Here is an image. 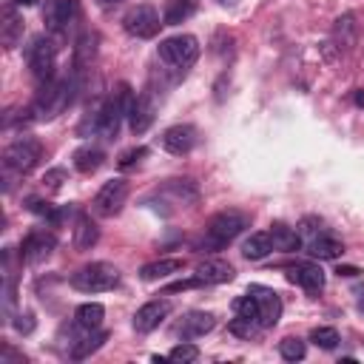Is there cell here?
I'll list each match as a JSON object with an SVG mask.
<instances>
[{
    "mask_svg": "<svg viewBox=\"0 0 364 364\" xmlns=\"http://www.w3.org/2000/svg\"><path fill=\"white\" fill-rule=\"evenodd\" d=\"M156 57L165 68L176 71V74H185L196 57H199V40L193 34H173V37H165L156 48Z\"/></svg>",
    "mask_w": 364,
    "mask_h": 364,
    "instance_id": "cell-1",
    "label": "cell"
},
{
    "mask_svg": "<svg viewBox=\"0 0 364 364\" xmlns=\"http://www.w3.org/2000/svg\"><path fill=\"white\" fill-rule=\"evenodd\" d=\"M131 105H134V94H131V85H119L105 102H102V108L97 111V119H94V128H97V134L100 136H105V139H114L117 136V131H119V122H122V117H128V111H131Z\"/></svg>",
    "mask_w": 364,
    "mask_h": 364,
    "instance_id": "cell-2",
    "label": "cell"
},
{
    "mask_svg": "<svg viewBox=\"0 0 364 364\" xmlns=\"http://www.w3.org/2000/svg\"><path fill=\"white\" fill-rule=\"evenodd\" d=\"M247 225H250V216H247V213H242V210H219V213L208 222L202 247H205V250H222V247H225L228 242H233Z\"/></svg>",
    "mask_w": 364,
    "mask_h": 364,
    "instance_id": "cell-3",
    "label": "cell"
},
{
    "mask_svg": "<svg viewBox=\"0 0 364 364\" xmlns=\"http://www.w3.org/2000/svg\"><path fill=\"white\" fill-rule=\"evenodd\" d=\"M71 88L74 85L68 80H48L31 105L34 119H54L57 114H63L71 102Z\"/></svg>",
    "mask_w": 364,
    "mask_h": 364,
    "instance_id": "cell-4",
    "label": "cell"
},
{
    "mask_svg": "<svg viewBox=\"0 0 364 364\" xmlns=\"http://www.w3.org/2000/svg\"><path fill=\"white\" fill-rule=\"evenodd\" d=\"M117 282H119V270L108 262H91L71 276V287L82 293H102L111 290Z\"/></svg>",
    "mask_w": 364,
    "mask_h": 364,
    "instance_id": "cell-5",
    "label": "cell"
},
{
    "mask_svg": "<svg viewBox=\"0 0 364 364\" xmlns=\"http://www.w3.org/2000/svg\"><path fill=\"white\" fill-rule=\"evenodd\" d=\"M40 154H43V145L34 136H20L3 151V168L14 171V173H26L37 165Z\"/></svg>",
    "mask_w": 364,
    "mask_h": 364,
    "instance_id": "cell-6",
    "label": "cell"
},
{
    "mask_svg": "<svg viewBox=\"0 0 364 364\" xmlns=\"http://www.w3.org/2000/svg\"><path fill=\"white\" fill-rule=\"evenodd\" d=\"M159 26H162V23H159V14H156V9L148 6V3H139V6L128 9L125 17H122V28H125L131 37H136V40L154 37V34L159 31Z\"/></svg>",
    "mask_w": 364,
    "mask_h": 364,
    "instance_id": "cell-7",
    "label": "cell"
},
{
    "mask_svg": "<svg viewBox=\"0 0 364 364\" xmlns=\"http://www.w3.org/2000/svg\"><path fill=\"white\" fill-rule=\"evenodd\" d=\"M28 68H31V74L40 80V82H48L51 80V74H54V57H57V51H54V43L48 40V37H37L31 46H28Z\"/></svg>",
    "mask_w": 364,
    "mask_h": 364,
    "instance_id": "cell-8",
    "label": "cell"
},
{
    "mask_svg": "<svg viewBox=\"0 0 364 364\" xmlns=\"http://www.w3.org/2000/svg\"><path fill=\"white\" fill-rule=\"evenodd\" d=\"M125 199H128V182H125V179H111V182H105V185L97 191V196H94V210H97L100 216H117V213L122 210Z\"/></svg>",
    "mask_w": 364,
    "mask_h": 364,
    "instance_id": "cell-9",
    "label": "cell"
},
{
    "mask_svg": "<svg viewBox=\"0 0 364 364\" xmlns=\"http://www.w3.org/2000/svg\"><path fill=\"white\" fill-rule=\"evenodd\" d=\"M247 293L259 304V327H273L282 318V299H279V293L270 290V287H262V284H250Z\"/></svg>",
    "mask_w": 364,
    "mask_h": 364,
    "instance_id": "cell-10",
    "label": "cell"
},
{
    "mask_svg": "<svg viewBox=\"0 0 364 364\" xmlns=\"http://www.w3.org/2000/svg\"><path fill=\"white\" fill-rule=\"evenodd\" d=\"M54 247H57L54 233H48V230H31V233L23 239L20 253H23V259H26L28 264H40V262H46V259L51 256Z\"/></svg>",
    "mask_w": 364,
    "mask_h": 364,
    "instance_id": "cell-11",
    "label": "cell"
},
{
    "mask_svg": "<svg viewBox=\"0 0 364 364\" xmlns=\"http://www.w3.org/2000/svg\"><path fill=\"white\" fill-rule=\"evenodd\" d=\"M171 313V301L168 299H154V301H145L136 313H134V330L136 333H151L156 330Z\"/></svg>",
    "mask_w": 364,
    "mask_h": 364,
    "instance_id": "cell-12",
    "label": "cell"
},
{
    "mask_svg": "<svg viewBox=\"0 0 364 364\" xmlns=\"http://www.w3.org/2000/svg\"><path fill=\"white\" fill-rule=\"evenodd\" d=\"M154 119H156V100H154V94L145 91V94L134 97V105H131V111H128V125H131V131H134V134H145Z\"/></svg>",
    "mask_w": 364,
    "mask_h": 364,
    "instance_id": "cell-13",
    "label": "cell"
},
{
    "mask_svg": "<svg viewBox=\"0 0 364 364\" xmlns=\"http://www.w3.org/2000/svg\"><path fill=\"white\" fill-rule=\"evenodd\" d=\"M287 279L299 287H304L307 293H318L324 287V270L316 262H296L287 267Z\"/></svg>",
    "mask_w": 364,
    "mask_h": 364,
    "instance_id": "cell-14",
    "label": "cell"
},
{
    "mask_svg": "<svg viewBox=\"0 0 364 364\" xmlns=\"http://www.w3.org/2000/svg\"><path fill=\"white\" fill-rule=\"evenodd\" d=\"M193 145H196V128L193 125H171L162 134V148L168 154H173V156L188 154Z\"/></svg>",
    "mask_w": 364,
    "mask_h": 364,
    "instance_id": "cell-15",
    "label": "cell"
},
{
    "mask_svg": "<svg viewBox=\"0 0 364 364\" xmlns=\"http://www.w3.org/2000/svg\"><path fill=\"white\" fill-rule=\"evenodd\" d=\"M80 11V0H51L46 11V23L51 31H65Z\"/></svg>",
    "mask_w": 364,
    "mask_h": 364,
    "instance_id": "cell-16",
    "label": "cell"
},
{
    "mask_svg": "<svg viewBox=\"0 0 364 364\" xmlns=\"http://www.w3.org/2000/svg\"><path fill=\"white\" fill-rule=\"evenodd\" d=\"M213 327H216V318H213V313H205V310H193V313H188V316L179 321L176 333H179L182 338H199V336L210 333Z\"/></svg>",
    "mask_w": 364,
    "mask_h": 364,
    "instance_id": "cell-17",
    "label": "cell"
},
{
    "mask_svg": "<svg viewBox=\"0 0 364 364\" xmlns=\"http://www.w3.org/2000/svg\"><path fill=\"white\" fill-rule=\"evenodd\" d=\"M196 276L202 279V284H222V282H230L236 276V270H233V264H228L222 259H205V262H199Z\"/></svg>",
    "mask_w": 364,
    "mask_h": 364,
    "instance_id": "cell-18",
    "label": "cell"
},
{
    "mask_svg": "<svg viewBox=\"0 0 364 364\" xmlns=\"http://www.w3.org/2000/svg\"><path fill=\"white\" fill-rule=\"evenodd\" d=\"M0 40H3L6 48H14L23 40V17L11 6L0 14Z\"/></svg>",
    "mask_w": 364,
    "mask_h": 364,
    "instance_id": "cell-19",
    "label": "cell"
},
{
    "mask_svg": "<svg viewBox=\"0 0 364 364\" xmlns=\"http://www.w3.org/2000/svg\"><path fill=\"white\" fill-rule=\"evenodd\" d=\"M267 233H270L276 250H287V253H290V250H299V247H301V236H299V230L290 228V225H284V222H273Z\"/></svg>",
    "mask_w": 364,
    "mask_h": 364,
    "instance_id": "cell-20",
    "label": "cell"
},
{
    "mask_svg": "<svg viewBox=\"0 0 364 364\" xmlns=\"http://www.w3.org/2000/svg\"><path fill=\"white\" fill-rule=\"evenodd\" d=\"M182 267H185L182 259H156V262H148V264L139 267V279L156 282V279H165V276H171V273H179Z\"/></svg>",
    "mask_w": 364,
    "mask_h": 364,
    "instance_id": "cell-21",
    "label": "cell"
},
{
    "mask_svg": "<svg viewBox=\"0 0 364 364\" xmlns=\"http://www.w3.org/2000/svg\"><path fill=\"white\" fill-rule=\"evenodd\" d=\"M102 159H105V154L97 145H82V148L74 151V168L80 173H94L102 165Z\"/></svg>",
    "mask_w": 364,
    "mask_h": 364,
    "instance_id": "cell-22",
    "label": "cell"
},
{
    "mask_svg": "<svg viewBox=\"0 0 364 364\" xmlns=\"http://www.w3.org/2000/svg\"><path fill=\"white\" fill-rule=\"evenodd\" d=\"M307 253H310V256H316V259H338V256L344 253V245H341L338 239H333V236L321 233V236L310 239Z\"/></svg>",
    "mask_w": 364,
    "mask_h": 364,
    "instance_id": "cell-23",
    "label": "cell"
},
{
    "mask_svg": "<svg viewBox=\"0 0 364 364\" xmlns=\"http://www.w3.org/2000/svg\"><path fill=\"white\" fill-rule=\"evenodd\" d=\"M273 250V239H270V233H250L247 239H245V245H242V253H245V259H264L267 253Z\"/></svg>",
    "mask_w": 364,
    "mask_h": 364,
    "instance_id": "cell-24",
    "label": "cell"
},
{
    "mask_svg": "<svg viewBox=\"0 0 364 364\" xmlns=\"http://www.w3.org/2000/svg\"><path fill=\"white\" fill-rule=\"evenodd\" d=\"M102 316H105V307H102L100 301H85V304H80L77 313H74V318H77V324H80L82 330H97V327L102 324Z\"/></svg>",
    "mask_w": 364,
    "mask_h": 364,
    "instance_id": "cell-25",
    "label": "cell"
},
{
    "mask_svg": "<svg viewBox=\"0 0 364 364\" xmlns=\"http://www.w3.org/2000/svg\"><path fill=\"white\" fill-rule=\"evenodd\" d=\"M97 239H100V228L88 219V216H77V228H74V245L80 247V250H88V247H94L97 245Z\"/></svg>",
    "mask_w": 364,
    "mask_h": 364,
    "instance_id": "cell-26",
    "label": "cell"
},
{
    "mask_svg": "<svg viewBox=\"0 0 364 364\" xmlns=\"http://www.w3.org/2000/svg\"><path fill=\"white\" fill-rule=\"evenodd\" d=\"M193 9H196L193 0H168L165 11H162V26H176L182 20H188L193 14Z\"/></svg>",
    "mask_w": 364,
    "mask_h": 364,
    "instance_id": "cell-27",
    "label": "cell"
},
{
    "mask_svg": "<svg viewBox=\"0 0 364 364\" xmlns=\"http://www.w3.org/2000/svg\"><path fill=\"white\" fill-rule=\"evenodd\" d=\"M105 338H108V333H105V330H88V336H85V338H80V341L74 344L71 358H74V361L88 358L94 350H100V347H102V341H105Z\"/></svg>",
    "mask_w": 364,
    "mask_h": 364,
    "instance_id": "cell-28",
    "label": "cell"
},
{
    "mask_svg": "<svg viewBox=\"0 0 364 364\" xmlns=\"http://www.w3.org/2000/svg\"><path fill=\"white\" fill-rule=\"evenodd\" d=\"M94 57H97V34L94 31H85L77 40V46H74V65L77 68H85Z\"/></svg>",
    "mask_w": 364,
    "mask_h": 364,
    "instance_id": "cell-29",
    "label": "cell"
},
{
    "mask_svg": "<svg viewBox=\"0 0 364 364\" xmlns=\"http://www.w3.org/2000/svg\"><path fill=\"white\" fill-rule=\"evenodd\" d=\"M279 353H282V358H284V361H301V358H304V353H307V347H304V341H301V338L287 336V338H282V341H279Z\"/></svg>",
    "mask_w": 364,
    "mask_h": 364,
    "instance_id": "cell-30",
    "label": "cell"
},
{
    "mask_svg": "<svg viewBox=\"0 0 364 364\" xmlns=\"http://www.w3.org/2000/svg\"><path fill=\"white\" fill-rule=\"evenodd\" d=\"M336 40L344 48L353 46V40H355V20H353V14H344V17L336 20Z\"/></svg>",
    "mask_w": 364,
    "mask_h": 364,
    "instance_id": "cell-31",
    "label": "cell"
},
{
    "mask_svg": "<svg viewBox=\"0 0 364 364\" xmlns=\"http://www.w3.org/2000/svg\"><path fill=\"white\" fill-rule=\"evenodd\" d=\"M310 341H313L316 347H321V350H333V347L338 344V330H336V327H316V330L310 333Z\"/></svg>",
    "mask_w": 364,
    "mask_h": 364,
    "instance_id": "cell-32",
    "label": "cell"
},
{
    "mask_svg": "<svg viewBox=\"0 0 364 364\" xmlns=\"http://www.w3.org/2000/svg\"><path fill=\"white\" fill-rule=\"evenodd\" d=\"M233 313L236 316H245V318H253V321H259V304H256V299L247 293V296H239V299H233Z\"/></svg>",
    "mask_w": 364,
    "mask_h": 364,
    "instance_id": "cell-33",
    "label": "cell"
},
{
    "mask_svg": "<svg viewBox=\"0 0 364 364\" xmlns=\"http://www.w3.org/2000/svg\"><path fill=\"white\" fill-rule=\"evenodd\" d=\"M199 358V347L196 344H176L171 353H168V361H179V364H191V361H196Z\"/></svg>",
    "mask_w": 364,
    "mask_h": 364,
    "instance_id": "cell-34",
    "label": "cell"
},
{
    "mask_svg": "<svg viewBox=\"0 0 364 364\" xmlns=\"http://www.w3.org/2000/svg\"><path fill=\"white\" fill-rule=\"evenodd\" d=\"M182 202H196V196H199V191H196V185L191 182V179H171V185H168Z\"/></svg>",
    "mask_w": 364,
    "mask_h": 364,
    "instance_id": "cell-35",
    "label": "cell"
},
{
    "mask_svg": "<svg viewBox=\"0 0 364 364\" xmlns=\"http://www.w3.org/2000/svg\"><path fill=\"white\" fill-rule=\"evenodd\" d=\"M148 156V148L145 145H136V148H128V151H122L119 154V159H117V165L122 168V171H128V168H134L139 159H145Z\"/></svg>",
    "mask_w": 364,
    "mask_h": 364,
    "instance_id": "cell-36",
    "label": "cell"
},
{
    "mask_svg": "<svg viewBox=\"0 0 364 364\" xmlns=\"http://www.w3.org/2000/svg\"><path fill=\"white\" fill-rule=\"evenodd\" d=\"M228 330L233 333V336H242V338H250L253 333H256V321L253 318H245V316H236L230 324H228Z\"/></svg>",
    "mask_w": 364,
    "mask_h": 364,
    "instance_id": "cell-37",
    "label": "cell"
},
{
    "mask_svg": "<svg viewBox=\"0 0 364 364\" xmlns=\"http://www.w3.org/2000/svg\"><path fill=\"white\" fill-rule=\"evenodd\" d=\"M65 179H68V173H65L63 168H48V171L43 173V185H46L48 191H60Z\"/></svg>",
    "mask_w": 364,
    "mask_h": 364,
    "instance_id": "cell-38",
    "label": "cell"
},
{
    "mask_svg": "<svg viewBox=\"0 0 364 364\" xmlns=\"http://www.w3.org/2000/svg\"><path fill=\"white\" fill-rule=\"evenodd\" d=\"M299 233H304V236L316 239V236H321V233H324V228H321V222H318L316 216H307V219L299 225Z\"/></svg>",
    "mask_w": 364,
    "mask_h": 364,
    "instance_id": "cell-39",
    "label": "cell"
},
{
    "mask_svg": "<svg viewBox=\"0 0 364 364\" xmlns=\"http://www.w3.org/2000/svg\"><path fill=\"white\" fill-rule=\"evenodd\" d=\"M26 208H28L31 213H40V216H48V213L54 210L48 202H43V199H37V196H28V199H26Z\"/></svg>",
    "mask_w": 364,
    "mask_h": 364,
    "instance_id": "cell-40",
    "label": "cell"
},
{
    "mask_svg": "<svg viewBox=\"0 0 364 364\" xmlns=\"http://www.w3.org/2000/svg\"><path fill=\"white\" fill-rule=\"evenodd\" d=\"M14 330L23 333V336L31 333V330H34V316H31V313H20V316L14 318Z\"/></svg>",
    "mask_w": 364,
    "mask_h": 364,
    "instance_id": "cell-41",
    "label": "cell"
},
{
    "mask_svg": "<svg viewBox=\"0 0 364 364\" xmlns=\"http://www.w3.org/2000/svg\"><path fill=\"white\" fill-rule=\"evenodd\" d=\"M199 284H202V279H199V276H193V279H182V282H173V284H168V293L191 290V287H199Z\"/></svg>",
    "mask_w": 364,
    "mask_h": 364,
    "instance_id": "cell-42",
    "label": "cell"
},
{
    "mask_svg": "<svg viewBox=\"0 0 364 364\" xmlns=\"http://www.w3.org/2000/svg\"><path fill=\"white\" fill-rule=\"evenodd\" d=\"M338 276H358L361 270L358 267H353V264H338V270H336Z\"/></svg>",
    "mask_w": 364,
    "mask_h": 364,
    "instance_id": "cell-43",
    "label": "cell"
},
{
    "mask_svg": "<svg viewBox=\"0 0 364 364\" xmlns=\"http://www.w3.org/2000/svg\"><path fill=\"white\" fill-rule=\"evenodd\" d=\"M353 100H355V105H358V108H364V88H358V91L353 94Z\"/></svg>",
    "mask_w": 364,
    "mask_h": 364,
    "instance_id": "cell-44",
    "label": "cell"
},
{
    "mask_svg": "<svg viewBox=\"0 0 364 364\" xmlns=\"http://www.w3.org/2000/svg\"><path fill=\"white\" fill-rule=\"evenodd\" d=\"M358 307L364 310V287H358Z\"/></svg>",
    "mask_w": 364,
    "mask_h": 364,
    "instance_id": "cell-45",
    "label": "cell"
},
{
    "mask_svg": "<svg viewBox=\"0 0 364 364\" xmlns=\"http://www.w3.org/2000/svg\"><path fill=\"white\" fill-rule=\"evenodd\" d=\"M100 6H117V3H122V0H97Z\"/></svg>",
    "mask_w": 364,
    "mask_h": 364,
    "instance_id": "cell-46",
    "label": "cell"
},
{
    "mask_svg": "<svg viewBox=\"0 0 364 364\" xmlns=\"http://www.w3.org/2000/svg\"><path fill=\"white\" fill-rule=\"evenodd\" d=\"M14 3H17V6H34L37 0H14Z\"/></svg>",
    "mask_w": 364,
    "mask_h": 364,
    "instance_id": "cell-47",
    "label": "cell"
},
{
    "mask_svg": "<svg viewBox=\"0 0 364 364\" xmlns=\"http://www.w3.org/2000/svg\"><path fill=\"white\" fill-rule=\"evenodd\" d=\"M216 3H222V6H236L239 0H216Z\"/></svg>",
    "mask_w": 364,
    "mask_h": 364,
    "instance_id": "cell-48",
    "label": "cell"
}]
</instances>
